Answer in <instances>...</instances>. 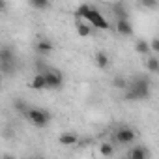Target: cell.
<instances>
[{"label": "cell", "instance_id": "obj_4", "mask_svg": "<svg viewBox=\"0 0 159 159\" xmlns=\"http://www.w3.org/2000/svg\"><path fill=\"white\" fill-rule=\"evenodd\" d=\"M45 73V81H47V90H58L64 84V77L56 71H43Z\"/></svg>", "mask_w": 159, "mask_h": 159}, {"label": "cell", "instance_id": "obj_10", "mask_svg": "<svg viewBox=\"0 0 159 159\" xmlns=\"http://www.w3.org/2000/svg\"><path fill=\"white\" fill-rule=\"evenodd\" d=\"M0 64H15V56L10 47H2L0 51Z\"/></svg>", "mask_w": 159, "mask_h": 159}, {"label": "cell", "instance_id": "obj_22", "mask_svg": "<svg viewBox=\"0 0 159 159\" xmlns=\"http://www.w3.org/2000/svg\"><path fill=\"white\" fill-rule=\"evenodd\" d=\"M28 159H43V157H28Z\"/></svg>", "mask_w": 159, "mask_h": 159}, {"label": "cell", "instance_id": "obj_13", "mask_svg": "<svg viewBox=\"0 0 159 159\" xmlns=\"http://www.w3.org/2000/svg\"><path fill=\"white\" fill-rule=\"evenodd\" d=\"M135 51H137L139 54H150V51H152L150 41H146V39H137V41H135Z\"/></svg>", "mask_w": 159, "mask_h": 159}, {"label": "cell", "instance_id": "obj_16", "mask_svg": "<svg viewBox=\"0 0 159 159\" xmlns=\"http://www.w3.org/2000/svg\"><path fill=\"white\" fill-rule=\"evenodd\" d=\"M146 69H148L150 73H157V71H159V58H157V56H150V58L146 60Z\"/></svg>", "mask_w": 159, "mask_h": 159}, {"label": "cell", "instance_id": "obj_9", "mask_svg": "<svg viewBox=\"0 0 159 159\" xmlns=\"http://www.w3.org/2000/svg\"><path fill=\"white\" fill-rule=\"evenodd\" d=\"M54 49V45H52V41L51 39H47V38H43V39H39L38 43H36V51L39 52V54H45V52H51Z\"/></svg>", "mask_w": 159, "mask_h": 159}, {"label": "cell", "instance_id": "obj_20", "mask_svg": "<svg viewBox=\"0 0 159 159\" xmlns=\"http://www.w3.org/2000/svg\"><path fill=\"white\" fill-rule=\"evenodd\" d=\"M140 6H142V8H148V10H155L159 4L155 2V0H142V2H140Z\"/></svg>", "mask_w": 159, "mask_h": 159}, {"label": "cell", "instance_id": "obj_5", "mask_svg": "<svg viewBox=\"0 0 159 159\" xmlns=\"http://www.w3.org/2000/svg\"><path fill=\"white\" fill-rule=\"evenodd\" d=\"M135 131L131 129V127H120V129H116V133H114V139L120 142V144H131L133 140H135Z\"/></svg>", "mask_w": 159, "mask_h": 159}, {"label": "cell", "instance_id": "obj_3", "mask_svg": "<svg viewBox=\"0 0 159 159\" xmlns=\"http://www.w3.org/2000/svg\"><path fill=\"white\" fill-rule=\"evenodd\" d=\"M25 114H26V118L30 120V124H34L36 127H45V125L49 124V120H51V114H49L47 111H43V109H36V107L28 109Z\"/></svg>", "mask_w": 159, "mask_h": 159}, {"label": "cell", "instance_id": "obj_23", "mask_svg": "<svg viewBox=\"0 0 159 159\" xmlns=\"http://www.w3.org/2000/svg\"><path fill=\"white\" fill-rule=\"evenodd\" d=\"M4 159H13V157H10V155H8V157H4Z\"/></svg>", "mask_w": 159, "mask_h": 159}, {"label": "cell", "instance_id": "obj_14", "mask_svg": "<svg viewBox=\"0 0 159 159\" xmlns=\"http://www.w3.org/2000/svg\"><path fill=\"white\" fill-rule=\"evenodd\" d=\"M77 34L81 36V38H88V36L92 34V26H90L86 21H83V23H77Z\"/></svg>", "mask_w": 159, "mask_h": 159}, {"label": "cell", "instance_id": "obj_2", "mask_svg": "<svg viewBox=\"0 0 159 159\" xmlns=\"http://www.w3.org/2000/svg\"><path fill=\"white\" fill-rule=\"evenodd\" d=\"M148 96H150V81L146 77H135L127 88V98L129 99H146Z\"/></svg>", "mask_w": 159, "mask_h": 159}, {"label": "cell", "instance_id": "obj_18", "mask_svg": "<svg viewBox=\"0 0 159 159\" xmlns=\"http://www.w3.org/2000/svg\"><path fill=\"white\" fill-rule=\"evenodd\" d=\"M30 6L36 8V10H49L51 2H49V0H30Z\"/></svg>", "mask_w": 159, "mask_h": 159}, {"label": "cell", "instance_id": "obj_12", "mask_svg": "<svg viewBox=\"0 0 159 159\" xmlns=\"http://www.w3.org/2000/svg\"><path fill=\"white\" fill-rule=\"evenodd\" d=\"M148 157H150V153L144 146H135L129 153V159H148Z\"/></svg>", "mask_w": 159, "mask_h": 159}, {"label": "cell", "instance_id": "obj_21", "mask_svg": "<svg viewBox=\"0 0 159 159\" xmlns=\"http://www.w3.org/2000/svg\"><path fill=\"white\" fill-rule=\"evenodd\" d=\"M150 47H152V51H153V52H157V54H159V38H153V39L150 41Z\"/></svg>", "mask_w": 159, "mask_h": 159}, {"label": "cell", "instance_id": "obj_6", "mask_svg": "<svg viewBox=\"0 0 159 159\" xmlns=\"http://www.w3.org/2000/svg\"><path fill=\"white\" fill-rule=\"evenodd\" d=\"M58 142H60L62 146H75V144L79 142V135H77V133H73V131L60 133V137H58Z\"/></svg>", "mask_w": 159, "mask_h": 159}, {"label": "cell", "instance_id": "obj_15", "mask_svg": "<svg viewBox=\"0 0 159 159\" xmlns=\"http://www.w3.org/2000/svg\"><path fill=\"white\" fill-rule=\"evenodd\" d=\"M99 153L103 157H111V155H114V146L111 142H101L99 144Z\"/></svg>", "mask_w": 159, "mask_h": 159}, {"label": "cell", "instance_id": "obj_8", "mask_svg": "<svg viewBox=\"0 0 159 159\" xmlns=\"http://www.w3.org/2000/svg\"><path fill=\"white\" fill-rule=\"evenodd\" d=\"M116 30H118V34H122V36H131V34H133V26H131V23H129L127 19H120V21L116 23Z\"/></svg>", "mask_w": 159, "mask_h": 159}, {"label": "cell", "instance_id": "obj_1", "mask_svg": "<svg viewBox=\"0 0 159 159\" xmlns=\"http://www.w3.org/2000/svg\"><path fill=\"white\" fill-rule=\"evenodd\" d=\"M75 15L81 17V19H84V21H86L90 26H94V28H99V30H109V28H111V23H109L94 6H90V4H81Z\"/></svg>", "mask_w": 159, "mask_h": 159}, {"label": "cell", "instance_id": "obj_17", "mask_svg": "<svg viewBox=\"0 0 159 159\" xmlns=\"http://www.w3.org/2000/svg\"><path fill=\"white\" fill-rule=\"evenodd\" d=\"M112 10H114V13H116L118 21H120V19H127V11H125V4H124V2L114 4V6H112Z\"/></svg>", "mask_w": 159, "mask_h": 159}, {"label": "cell", "instance_id": "obj_19", "mask_svg": "<svg viewBox=\"0 0 159 159\" xmlns=\"http://www.w3.org/2000/svg\"><path fill=\"white\" fill-rule=\"evenodd\" d=\"M112 86L118 88V90H127L129 88V84L125 83V79H122V77H114L112 79Z\"/></svg>", "mask_w": 159, "mask_h": 159}, {"label": "cell", "instance_id": "obj_11", "mask_svg": "<svg viewBox=\"0 0 159 159\" xmlns=\"http://www.w3.org/2000/svg\"><path fill=\"white\" fill-rule=\"evenodd\" d=\"M94 60H96V66H98L99 69H107V67H109V54H107V52H103V51L96 52Z\"/></svg>", "mask_w": 159, "mask_h": 159}, {"label": "cell", "instance_id": "obj_7", "mask_svg": "<svg viewBox=\"0 0 159 159\" xmlns=\"http://www.w3.org/2000/svg\"><path fill=\"white\" fill-rule=\"evenodd\" d=\"M30 88H32V90H45V88H47L45 73H38V75H34V79L30 81Z\"/></svg>", "mask_w": 159, "mask_h": 159}]
</instances>
